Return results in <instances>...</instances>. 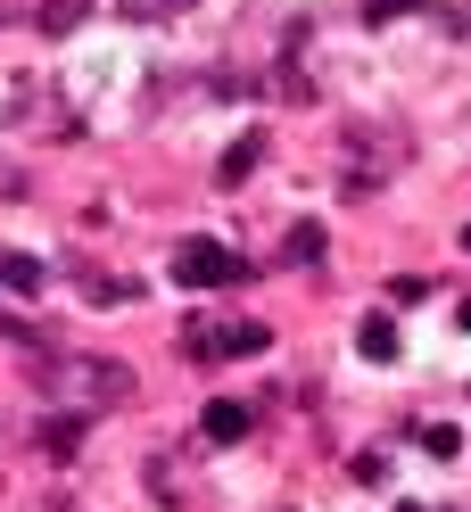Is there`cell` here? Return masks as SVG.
Returning a JSON list of instances; mask_svg holds the SVG:
<instances>
[{
	"label": "cell",
	"instance_id": "obj_3",
	"mask_svg": "<svg viewBox=\"0 0 471 512\" xmlns=\"http://www.w3.org/2000/svg\"><path fill=\"white\" fill-rule=\"evenodd\" d=\"M273 331L265 323H207V331H191V356H207V364H224V356H257Z\"/></svg>",
	"mask_w": 471,
	"mask_h": 512
},
{
	"label": "cell",
	"instance_id": "obj_2",
	"mask_svg": "<svg viewBox=\"0 0 471 512\" xmlns=\"http://www.w3.org/2000/svg\"><path fill=\"white\" fill-rule=\"evenodd\" d=\"M174 281L182 290H232V281H248V256H232L224 240H182L174 248Z\"/></svg>",
	"mask_w": 471,
	"mask_h": 512
},
{
	"label": "cell",
	"instance_id": "obj_5",
	"mask_svg": "<svg viewBox=\"0 0 471 512\" xmlns=\"http://www.w3.org/2000/svg\"><path fill=\"white\" fill-rule=\"evenodd\" d=\"M83 17H91V0H34V34H50V42H67Z\"/></svg>",
	"mask_w": 471,
	"mask_h": 512
},
{
	"label": "cell",
	"instance_id": "obj_13",
	"mask_svg": "<svg viewBox=\"0 0 471 512\" xmlns=\"http://www.w3.org/2000/svg\"><path fill=\"white\" fill-rule=\"evenodd\" d=\"M42 446H50V455H75V446H83V413H75V422H67V413L42 422Z\"/></svg>",
	"mask_w": 471,
	"mask_h": 512
},
{
	"label": "cell",
	"instance_id": "obj_9",
	"mask_svg": "<svg viewBox=\"0 0 471 512\" xmlns=\"http://www.w3.org/2000/svg\"><path fill=\"white\" fill-rule=\"evenodd\" d=\"M273 91H281L290 108H314V75L298 67V50H281V67H273Z\"/></svg>",
	"mask_w": 471,
	"mask_h": 512
},
{
	"label": "cell",
	"instance_id": "obj_8",
	"mask_svg": "<svg viewBox=\"0 0 471 512\" xmlns=\"http://www.w3.org/2000/svg\"><path fill=\"white\" fill-rule=\"evenodd\" d=\"M257 166H265V124H257V133H240V141L224 149V166H215V174H224V182H248Z\"/></svg>",
	"mask_w": 471,
	"mask_h": 512
},
{
	"label": "cell",
	"instance_id": "obj_7",
	"mask_svg": "<svg viewBox=\"0 0 471 512\" xmlns=\"http://www.w3.org/2000/svg\"><path fill=\"white\" fill-rule=\"evenodd\" d=\"M356 356L364 364H389L397 356V323H389V314H364V323H356Z\"/></svg>",
	"mask_w": 471,
	"mask_h": 512
},
{
	"label": "cell",
	"instance_id": "obj_6",
	"mask_svg": "<svg viewBox=\"0 0 471 512\" xmlns=\"http://www.w3.org/2000/svg\"><path fill=\"white\" fill-rule=\"evenodd\" d=\"M248 422H257V413H248V405H232V397H215V405L199 413V430H207L215 446H232V438H248Z\"/></svg>",
	"mask_w": 471,
	"mask_h": 512
},
{
	"label": "cell",
	"instance_id": "obj_12",
	"mask_svg": "<svg viewBox=\"0 0 471 512\" xmlns=\"http://www.w3.org/2000/svg\"><path fill=\"white\" fill-rule=\"evenodd\" d=\"M0 281H9L17 298H34L42 290V265H34V256H0Z\"/></svg>",
	"mask_w": 471,
	"mask_h": 512
},
{
	"label": "cell",
	"instance_id": "obj_1",
	"mask_svg": "<svg viewBox=\"0 0 471 512\" xmlns=\"http://www.w3.org/2000/svg\"><path fill=\"white\" fill-rule=\"evenodd\" d=\"M339 141H348V149L364 157V166L348 174V190H356V199H372V190L389 182V166H405V149H414V141L397 133V124H372V116H356V124H339Z\"/></svg>",
	"mask_w": 471,
	"mask_h": 512
},
{
	"label": "cell",
	"instance_id": "obj_14",
	"mask_svg": "<svg viewBox=\"0 0 471 512\" xmlns=\"http://www.w3.org/2000/svg\"><path fill=\"white\" fill-rule=\"evenodd\" d=\"M463 248H471V223H463Z\"/></svg>",
	"mask_w": 471,
	"mask_h": 512
},
{
	"label": "cell",
	"instance_id": "obj_11",
	"mask_svg": "<svg viewBox=\"0 0 471 512\" xmlns=\"http://www.w3.org/2000/svg\"><path fill=\"white\" fill-rule=\"evenodd\" d=\"M323 256V223H290V240H281V265H314Z\"/></svg>",
	"mask_w": 471,
	"mask_h": 512
},
{
	"label": "cell",
	"instance_id": "obj_10",
	"mask_svg": "<svg viewBox=\"0 0 471 512\" xmlns=\"http://www.w3.org/2000/svg\"><path fill=\"white\" fill-rule=\"evenodd\" d=\"M116 9L133 17V25H174V17H191L199 0H116Z\"/></svg>",
	"mask_w": 471,
	"mask_h": 512
},
{
	"label": "cell",
	"instance_id": "obj_4",
	"mask_svg": "<svg viewBox=\"0 0 471 512\" xmlns=\"http://www.w3.org/2000/svg\"><path fill=\"white\" fill-rule=\"evenodd\" d=\"M67 380H83V397H91V405H124V364H108V356H83Z\"/></svg>",
	"mask_w": 471,
	"mask_h": 512
}]
</instances>
